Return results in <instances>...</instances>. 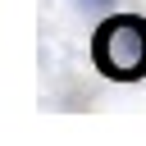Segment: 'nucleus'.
I'll return each instance as SVG.
<instances>
[{"instance_id":"f257e3e1","label":"nucleus","mask_w":146,"mask_h":146,"mask_svg":"<svg viewBox=\"0 0 146 146\" xmlns=\"http://www.w3.org/2000/svg\"><path fill=\"white\" fill-rule=\"evenodd\" d=\"M91 64L110 82L146 78V14H105L91 32Z\"/></svg>"},{"instance_id":"f03ea898","label":"nucleus","mask_w":146,"mask_h":146,"mask_svg":"<svg viewBox=\"0 0 146 146\" xmlns=\"http://www.w3.org/2000/svg\"><path fill=\"white\" fill-rule=\"evenodd\" d=\"M87 5H105V0H87Z\"/></svg>"}]
</instances>
